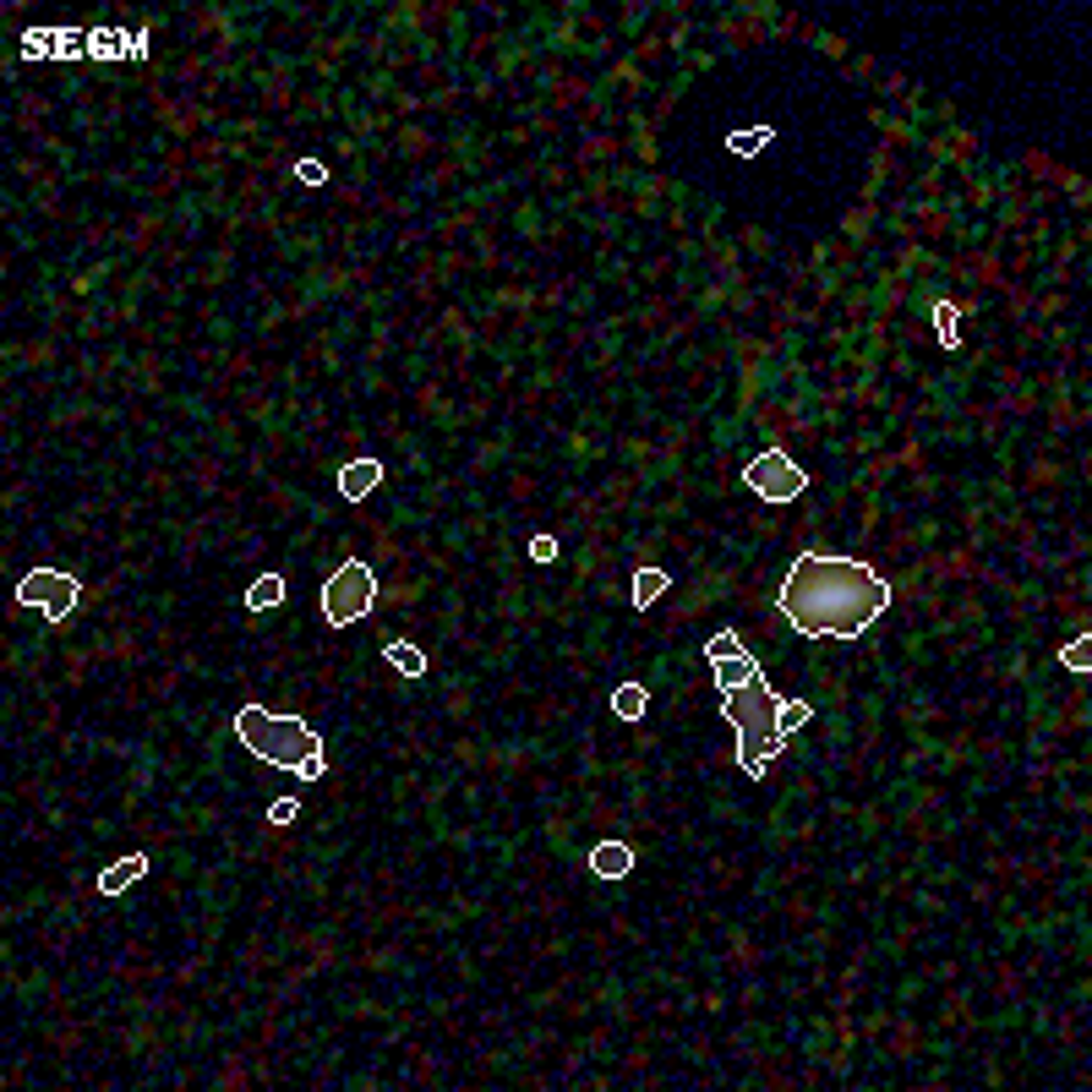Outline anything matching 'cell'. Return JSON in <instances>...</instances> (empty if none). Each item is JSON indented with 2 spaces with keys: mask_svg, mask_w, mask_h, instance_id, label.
Listing matches in <instances>:
<instances>
[{
  "mask_svg": "<svg viewBox=\"0 0 1092 1092\" xmlns=\"http://www.w3.org/2000/svg\"><path fill=\"white\" fill-rule=\"evenodd\" d=\"M1060 667H1065V672H1076V678H1087V672H1092V634H1076V639L1060 650Z\"/></svg>",
  "mask_w": 1092,
  "mask_h": 1092,
  "instance_id": "obj_16",
  "label": "cell"
},
{
  "mask_svg": "<svg viewBox=\"0 0 1092 1092\" xmlns=\"http://www.w3.org/2000/svg\"><path fill=\"white\" fill-rule=\"evenodd\" d=\"M890 606V580L864 557L803 552L776 590V612L803 639H864Z\"/></svg>",
  "mask_w": 1092,
  "mask_h": 1092,
  "instance_id": "obj_1",
  "label": "cell"
},
{
  "mask_svg": "<svg viewBox=\"0 0 1092 1092\" xmlns=\"http://www.w3.org/2000/svg\"><path fill=\"white\" fill-rule=\"evenodd\" d=\"M284 601V580L279 574H257L252 590H247V612H273Z\"/></svg>",
  "mask_w": 1092,
  "mask_h": 1092,
  "instance_id": "obj_15",
  "label": "cell"
},
{
  "mask_svg": "<svg viewBox=\"0 0 1092 1092\" xmlns=\"http://www.w3.org/2000/svg\"><path fill=\"white\" fill-rule=\"evenodd\" d=\"M142 50H148V38H142V33H131V38L126 33H88V56L93 61H121V56L137 61Z\"/></svg>",
  "mask_w": 1092,
  "mask_h": 1092,
  "instance_id": "obj_11",
  "label": "cell"
},
{
  "mask_svg": "<svg viewBox=\"0 0 1092 1092\" xmlns=\"http://www.w3.org/2000/svg\"><path fill=\"white\" fill-rule=\"evenodd\" d=\"M230 727H235V738H241V748L252 759H263V765L290 771L296 781H322L328 743L301 716H279V710H268V705H241Z\"/></svg>",
  "mask_w": 1092,
  "mask_h": 1092,
  "instance_id": "obj_3",
  "label": "cell"
},
{
  "mask_svg": "<svg viewBox=\"0 0 1092 1092\" xmlns=\"http://www.w3.org/2000/svg\"><path fill=\"white\" fill-rule=\"evenodd\" d=\"M667 590H672V574H667V568H634V606H639V612L655 606Z\"/></svg>",
  "mask_w": 1092,
  "mask_h": 1092,
  "instance_id": "obj_13",
  "label": "cell"
},
{
  "mask_svg": "<svg viewBox=\"0 0 1092 1092\" xmlns=\"http://www.w3.org/2000/svg\"><path fill=\"white\" fill-rule=\"evenodd\" d=\"M148 852H126V858H115L105 874H99V896H126L137 880H148Z\"/></svg>",
  "mask_w": 1092,
  "mask_h": 1092,
  "instance_id": "obj_10",
  "label": "cell"
},
{
  "mask_svg": "<svg viewBox=\"0 0 1092 1092\" xmlns=\"http://www.w3.org/2000/svg\"><path fill=\"white\" fill-rule=\"evenodd\" d=\"M743 487L754 497H765V503H797L803 492H809V470H803L797 459H787L781 448H765L759 459L743 464Z\"/></svg>",
  "mask_w": 1092,
  "mask_h": 1092,
  "instance_id": "obj_6",
  "label": "cell"
},
{
  "mask_svg": "<svg viewBox=\"0 0 1092 1092\" xmlns=\"http://www.w3.org/2000/svg\"><path fill=\"white\" fill-rule=\"evenodd\" d=\"M82 601V585L66 574V568H28V574L17 580V606H33L44 623H66V617L77 612Z\"/></svg>",
  "mask_w": 1092,
  "mask_h": 1092,
  "instance_id": "obj_5",
  "label": "cell"
},
{
  "mask_svg": "<svg viewBox=\"0 0 1092 1092\" xmlns=\"http://www.w3.org/2000/svg\"><path fill=\"white\" fill-rule=\"evenodd\" d=\"M383 661L399 672V678H426V650L421 645H410V639H394V645H383Z\"/></svg>",
  "mask_w": 1092,
  "mask_h": 1092,
  "instance_id": "obj_12",
  "label": "cell"
},
{
  "mask_svg": "<svg viewBox=\"0 0 1092 1092\" xmlns=\"http://www.w3.org/2000/svg\"><path fill=\"white\" fill-rule=\"evenodd\" d=\"M645 705H650L645 683H617V689H612V716H617V722H639Z\"/></svg>",
  "mask_w": 1092,
  "mask_h": 1092,
  "instance_id": "obj_14",
  "label": "cell"
},
{
  "mask_svg": "<svg viewBox=\"0 0 1092 1092\" xmlns=\"http://www.w3.org/2000/svg\"><path fill=\"white\" fill-rule=\"evenodd\" d=\"M590 874L596 880H629L634 874V846L629 841H596L590 846Z\"/></svg>",
  "mask_w": 1092,
  "mask_h": 1092,
  "instance_id": "obj_9",
  "label": "cell"
},
{
  "mask_svg": "<svg viewBox=\"0 0 1092 1092\" xmlns=\"http://www.w3.org/2000/svg\"><path fill=\"white\" fill-rule=\"evenodd\" d=\"M317 606H322V617H328V629H355L361 617H371V606H377V574H371V563L345 557V563L334 568V580L322 585Z\"/></svg>",
  "mask_w": 1092,
  "mask_h": 1092,
  "instance_id": "obj_4",
  "label": "cell"
},
{
  "mask_svg": "<svg viewBox=\"0 0 1092 1092\" xmlns=\"http://www.w3.org/2000/svg\"><path fill=\"white\" fill-rule=\"evenodd\" d=\"M705 661H710V672H716V694L765 678V672H759V661H754V650H748L738 634H710V639H705Z\"/></svg>",
  "mask_w": 1092,
  "mask_h": 1092,
  "instance_id": "obj_7",
  "label": "cell"
},
{
  "mask_svg": "<svg viewBox=\"0 0 1092 1092\" xmlns=\"http://www.w3.org/2000/svg\"><path fill=\"white\" fill-rule=\"evenodd\" d=\"M722 716L738 727V765L748 781H759L787 748V738L814 722L809 699H781L765 678H754L743 689H722Z\"/></svg>",
  "mask_w": 1092,
  "mask_h": 1092,
  "instance_id": "obj_2",
  "label": "cell"
},
{
  "mask_svg": "<svg viewBox=\"0 0 1092 1092\" xmlns=\"http://www.w3.org/2000/svg\"><path fill=\"white\" fill-rule=\"evenodd\" d=\"M531 557H536V563H552V557H557V541H552V536H536V541H531Z\"/></svg>",
  "mask_w": 1092,
  "mask_h": 1092,
  "instance_id": "obj_21",
  "label": "cell"
},
{
  "mask_svg": "<svg viewBox=\"0 0 1092 1092\" xmlns=\"http://www.w3.org/2000/svg\"><path fill=\"white\" fill-rule=\"evenodd\" d=\"M296 180H301V186H328V164H317V159H301V164H296Z\"/></svg>",
  "mask_w": 1092,
  "mask_h": 1092,
  "instance_id": "obj_20",
  "label": "cell"
},
{
  "mask_svg": "<svg viewBox=\"0 0 1092 1092\" xmlns=\"http://www.w3.org/2000/svg\"><path fill=\"white\" fill-rule=\"evenodd\" d=\"M301 814V803L296 797H279V803H268V825H290Z\"/></svg>",
  "mask_w": 1092,
  "mask_h": 1092,
  "instance_id": "obj_19",
  "label": "cell"
},
{
  "mask_svg": "<svg viewBox=\"0 0 1092 1092\" xmlns=\"http://www.w3.org/2000/svg\"><path fill=\"white\" fill-rule=\"evenodd\" d=\"M771 137H776L771 126H754V131H732V137H727V148H732L738 159H754V148H765Z\"/></svg>",
  "mask_w": 1092,
  "mask_h": 1092,
  "instance_id": "obj_18",
  "label": "cell"
},
{
  "mask_svg": "<svg viewBox=\"0 0 1092 1092\" xmlns=\"http://www.w3.org/2000/svg\"><path fill=\"white\" fill-rule=\"evenodd\" d=\"M956 317H962V306H956V301H934V328H939V345H945V350H956V345H962V334H956Z\"/></svg>",
  "mask_w": 1092,
  "mask_h": 1092,
  "instance_id": "obj_17",
  "label": "cell"
},
{
  "mask_svg": "<svg viewBox=\"0 0 1092 1092\" xmlns=\"http://www.w3.org/2000/svg\"><path fill=\"white\" fill-rule=\"evenodd\" d=\"M383 476H389V470L377 464V459H350V464H339L334 487H339V497H345V503H366L377 487H383Z\"/></svg>",
  "mask_w": 1092,
  "mask_h": 1092,
  "instance_id": "obj_8",
  "label": "cell"
}]
</instances>
